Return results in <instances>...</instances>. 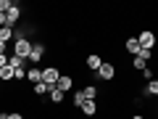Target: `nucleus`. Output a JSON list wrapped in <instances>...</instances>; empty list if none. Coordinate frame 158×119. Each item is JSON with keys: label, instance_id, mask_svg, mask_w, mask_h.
<instances>
[{"label": "nucleus", "instance_id": "nucleus-10", "mask_svg": "<svg viewBox=\"0 0 158 119\" xmlns=\"http://www.w3.org/2000/svg\"><path fill=\"white\" fill-rule=\"evenodd\" d=\"M85 64H87V69H92V72H98V69H100V64H103V58L98 56V53H90V56L85 58Z\"/></svg>", "mask_w": 158, "mask_h": 119}, {"label": "nucleus", "instance_id": "nucleus-8", "mask_svg": "<svg viewBox=\"0 0 158 119\" xmlns=\"http://www.w3.org/2000/svg\"><path fill=\"white\" fill-rule=\"evenodd\" d=\"M27 82H32V85L42 82V69H40V66H32V69H27Z\"/></svg>", "mask_w": 158, "mask_h": 119}, {"label": "nucleus", "instance_id": "nucleus-26", "mask_svg": "<svg viewBox=\"0 0 158 119\" xmlns=\"http://www.w3.org/2000/svg\"><path fill=\"white\" fill-rule=\"evenodd\" d=\"M132 119H145V117H142V114H132Z\"/></svg>", "mask_w": 158, "mask_h": 119}, {"label": "nucleus", "instance_id": "nucleus-9", "mask_svg": "<svg viewBox=\"0 0 158 119\" xmlns=\"http://www.w3.org/2000/svg\"><path fill=\"white\" fill-rule=\"evenodd\" d=\"M124 48H127V53H132V56H140V51H142V48H140V42H137V37H129V40H127V42H124Z\"/></svg>", "mask_w": 158, "mask_h": 119}, {"label": "nucleus", "instance_id": "nucleus-5", "mask_svg": "<svg viewBox=\"0 0 158 119\" xmlns=\"http://www.w3.org/2000/svg\"><path fill=\"white\" fill-rule=\"evenodd\" d=\"M45 51H48V48L42 45V42H34V45H32V56H29V61H32L34 66H37V64L42 61V58H45Z\"/></svg>", "mask_w": 158, "mask_h": 119}, {"label": "nucleus", "instance_id": "nucleus-3", "mask_svg": "<svg viewBox=\"0 0 158 119\" xmlns=\"http://www.w3.org/2000/svg\"><path fill=\"white\" fill-rule=\"evenodd\" d=\"M137 42H140L142 51H153V45H156V32H153V29H142L140 37H137Z\"/></svg>", "mask_w": 158, "mask_h": 119}, {"label": "nucleus", "instance_id": "nucleus-19", "mask_svg": "<svg viewBox=\"0 0 158 119\" xmlns=\"http://www.w3.org/2000/svg\"><path fill=\"white\" fill-rule=\"evenodd\" d=\"M132 66H135L137 72H145V69H148V61H142V58H135V61H132Z\"/></svg>", "mask_w": 158, "mask_h": 119}, {"label": "nucleus", "instance_id": "nucleus-18", "mask_svg": "<svg viewBox=\"0 0 158 119\" xmlns=\"http://www.w3.org/2000/svg\"><path fill=\"white\" fill-rule=\"evenodd\" d=\"M82 93H85V98H87V101H95V98H98V87H95V85H87Z\"/></svg>", "mask_w": 158, "mask_h": 119}, {"label": "nucleus", "instance_id": "nucleus-12", "mask_svg": "<svg viewBox=\"0 0 158 119\" xmlns=\"http://www.w3.org/2000/svg\"><path fill=\"white\" fill-rule=\"evenodd\" d=\"M13 29H16V27H8V24H6V27H0V42H6V45H8V42L13 40Z\"/></svg>", "mask_w": 158, "mask_h": 119}, {"label": "nucleus", "instance_id": "nucleus-11", "mask_svg": "<svg viewBox=\"0 0 158 119\" xmlns=\"http://www.w3.org/2000/svg\"><path fill=\"white\" fill-rule=\"evenodd\" d=\"M79 108H82V114H85V117H95V114H98V103H95V101H85Z\"/></svg>", "mask_w": 158, "mask_h": 119}, {"label": "nucleus", "instance_id": "nucleus-4", "mask_svg": "<svg viewBox=\"0 0 158 119\" xmlns=\"http://www.w3.org/2000/svg\"><path fill=\"white\" fill-rule=\"evenodd\" d=\"M95 77L106 79V82H111V79L116 77V66H113L111 61H103V64H100V69H98V72H95Z\"/></svg>", "mask_w": 158, "mask_h": 119}, {"label": "nucleus", "instance_id": "nucleus-7", "mask_svg": "<svg viewBox=\"0 0 158 119\" xmlns=\"http://www.w3.org/2000/svg\"><path fill=\"white\" fill-rule=\"evenodd\" d=\"M6 16H8V27H16V21L21 19V6H19V3H13L11 11H8Z\"/></svg>", "mask_w": 158, "mask_h": 119}, {"label": "nucleus", "instance_id": "nucleus-21", "mask_svg": "<svg viewBox=\"0 0 158 119\" xmlns=\"http://www.w3.org/2000/svg\"><path fill=\"white\" fill-rule=\"evenodd\" d=\"M11 6H13L11 0H0V13H8V11H11Z\"/></svg>", "mask_w": 158, "mask_h": 119}, {"label": "nucleus", "instance_id": "nucleus-28", "mask_svg": "<svg viewBox=\"0 0 158 119\" xmlns=\"http://www.w3.org/2000/svg\"><path fill=\"white\" fill-rule=\"evenodd\" d=\"M0 119H6V114H0Z\"/></svg>", "mask_w": 158, "mask_h": 119}, {"label": "nucleus", "instance_id": "nucleus-20", "mask_svg": "<svg viewBox=\"0 0 158 119\" xmlns=\"http://www.w3.org/2000/svg\"><path fill=\"white\" fill-rule=\"evenodd\" d=\"M85 101H87V98H85V93H82V90H79V93H74V106H77V108L82 106Z\"/></svg>", "mask_w": 158, "mask_h": 119}, {"label": "nucleus", "instance_id": "nucleus-25", "mask_svg": "<svg viewBox=\"0 0 158 119\" xmlns=\"http://www.w3.org/2000/svg\"><path fill=\"white\" fill-rule=\"evenodd\" d=\"M6 51H8V45H6V42H0V56H3Z\"/></svg>", "mask_w": 158, "mask_h": 119}, {"label": "nucleus", "instance_id": "nucleus-1", "mask_svg": "<svg viewBox=\"0 0 158 119\" xmlns=\"http://www.w3.org/2000/svg\"><path fill=\"white\" fill-rule=\"evenodd\" d=\"M32 40L29 37H24V40H16V45H13V56H19V58H24V61H29V56H32Z\"/></svg>", "mask_w": 158, "mask_h": 119}, {"label": "nucleus", "instance_id": "nucleus-17", "mask_svg": "<svg viewBox=\"0 0 158 119\" xmlns=\"http://www.w3.org/2000/svg\"><path fill=\"white\" fill-rule=\"evenodd\" d=\"M32 93H34V95H37V98H40V95H45V93H50V87H48V85H45V82H37V85H34V87H32Z\"/></svg>", "mask_w": 158, "mask_h": 119}, {"label": "nucleus", "instance_id": "nucleus-23", "mask_svg": "<svg viewBox=\"0 0 158 119\" xmlns=\"http://www.w3.org/2000/svg\"><path fill=\"white\" fill-rule=\"evenodd\" d=\"M6 119H24V114H19V111H8Z\"/></svg>", "mask_w": 158, "mask_h": 119}, {"label": "nucleus", "instance_id": "nucleus-16", "mask_svg": "<svg viewBox=\"0 0 158 119\" xmlns=\"http://www.w3.org/2000/svg\"><path fill=\"white\" fill-rule=\"evenodd\" d=\"M8 66L11 69H24V58H19V56L11 53V56H8Z\"/></svg>", "mask_w": 158, "mask_h": 119}, {"label": "nucleus", "instance_id": "nucleus-2", "mask_svg": "<svg viewBox=\"0 0 158 119\" xmlns=\"http://www.w3.org/2000/svg\"><path fill=\"white\" fill-rule=\"evenodd\" d=\"M58 77H61L58 66H45V69H42V82H45V85L50 87V90L58 85Z\"/></svg>", "mask_w": 158, "mask_h": 119}, {"label": "nucleus", "instance_id": "nucleus-13", "mask_svg": "<svg viewBox=\"0 0 158 119\" xmlns=\"http://www.w3.org/2000/svg\"><path fill=\"white\" fill-rule=\"evenodd\" d=\"M142 95H148V98H156L158 95V79H150L145 85V90H142Z\"/></svg>", "mask_w": 158, "mask_h": 119}, {"label": "nucleus", "instance_id": "nucleus-24", "mask_svg": "<svg viewBox=\"0 0 158 119\" xmlns=\"http://www.w3.org/2000/svg\"><path fill=\"white\" fill-rule=\"evenodd\" d=\"M3 66H8V53H3V56H0V69Z\"/></svg>", "mask_w": 158, "mask_h": 119}, {"label": "nucleus", "instance_id": "nucleus-15", "mask_svg": "<svg viewBox=\"0 0 158 119\" xmlns=\"http://www.w3.org/2000/svg\"><path fill=\"white\" fill-rule=\"evenodd\" d=\"M48 95H50V101L56 103V106H61V103H63V95H66V93H61L58 87H53V90L48 93Z\"/></svg>", "mask_w": 158, "mask_h": 119}, {"label": "nucleus", "instance_id": "nucleus-22", "mask_svg": "<svg viewBox=\"0 0 158 119\" xmlns=\"http://www.w3.org/2000/svg\"><path fill=\"white\" fill-rule=\"evenodd\" d=\"M142 79H145V82H150V79H153V69H150V66L142 72Z\"/></svg>", "mask_w": 158, "mask_h": 119}, {"label": "nucleus", "instance_id": "nucleus-6", "mask_svg": "<svg viewBox=\"0 0 158 119\" xmlns=\"http://www.w3.org/2000/svg\"><path fill=\"white\" fill-rule=\"evenodd\" d=\"M58 90H61V93H69V90H71V87H74V79H71V74H61V77H58Z\"/></svg>", "mask_w": 158, "mask_h": 119}, {"label": "nucleus", "instance_id": "nucleus-27", "mask_svg": "<svg viewBox=\"0 0 158 119\" xmlns=\"http://www.w3.org/2000/svg\"><path fill=\"white\" fill-rule=\"evenodd\" d=\"M0 93H3V82H0Z\"/></svg>", "mask_w": 158, "mask_h": 119}, {"label": "nucleus", "instance_id": "nucleus-14", "mask_svg": "<svg viewBox=\"0 0 158 119\" xmlns=\"http://www.w3.org/2000/svg\"><path fill=\"white\" fill-rule=\"evenodd\" d=\"M13 77H16V69H11V66H3V69H0V82H11Z\"/></svg>", "mask_w": 158, "mask_h": 119}]
</instances>
